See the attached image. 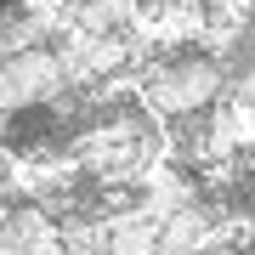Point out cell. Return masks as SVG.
<instances>
[{
	"instance_id": "obj_2",
	"label": "cell",
	"mask_w": 255,
	"mask_h": 255,
	"mask_svg": "<svg viewBox=\"0 0 255 255\" xmlns=\"http://www.w3.org/2000/svg\"><path fill=\"white\" fill-rule=\"evenodd\" d=\"M0 85H6L11 108H28V102H57L68 91V74L57 63V46H28L0 57Z\"/></svg>"
},
{
	"instance_id": "obj_4",
	"label": "cell",
	"mask_w": 255,
	"mask_h": 255,
	"mask_svg": "<svg viewBox=\"0 0 255 255\" xmlns=\"http://www.w3.org/2000/svg\"><path fill=\"white\" fill-rule=\"evenodd\" d=\"M102 255H159V216L142 204H119L102 216Z\"/></svg>"
},
{
	"instance_id": "obj_1",
	"label": "cell",
	"mask_w": 255,
	"mask_h": 255,
	"mask_svg": "<svg viewBox=\"0 0 255 255\" xmlns=\"http://www.w3.org/2000/svg\"><path fill=\"white\" fill-rule=\"evenodd\" d=\"M233 74L221 57L210 51H193V57H142L136 80H130V91H136V102L153 119H193V114H210L221 97H227Z\"/></svg>"
},
{
	"instance_id": "obj_3",
	"label": "cell",
	"mask_w": 255,
	"mask_h": 255,
	"mask_svg": "<svg viewBox=\"0 0 255 255\" xmlns=\"http://www.w3.org/2000/svg\"><path fill=\"white\" fill-rule=\"evenodd\" d=\"M204 193H199V182L182 170V159H153L142 170V182H136V204L142 210H153V216L164 221V216H176V210H187V204H199Z\"/></svg>"
}]
</instances>
